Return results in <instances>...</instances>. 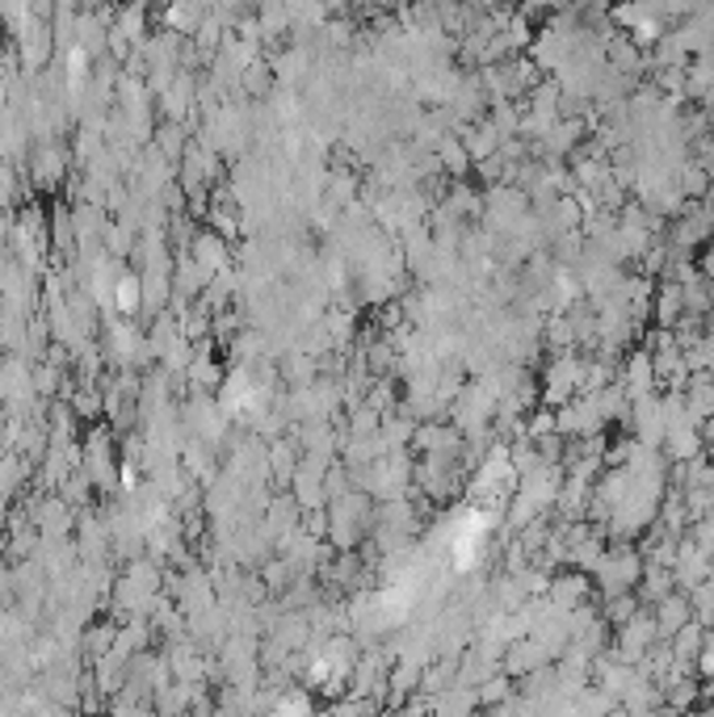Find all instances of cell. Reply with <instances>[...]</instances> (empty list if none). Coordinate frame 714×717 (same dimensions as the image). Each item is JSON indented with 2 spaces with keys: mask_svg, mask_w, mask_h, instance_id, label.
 Wrapping results in <instances>:
<instances>
[{
  "mask_svg": "<svg viewBox=\"0 0 714 717\" xmlns=\"http://www.w3.org/2000/svg\"><path fill=\"white\" fill-rule=\"evenodd\" d=\"M270 717H311V705H307L302 692H286V696H277V705L270 709Z\"/></svg>",
  "mask_w": 714,
  "mask_h": 717,
  "instance_id": "6da1fadb",
  "label": "cell"
}]
</instances>
